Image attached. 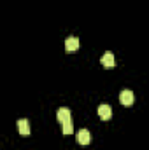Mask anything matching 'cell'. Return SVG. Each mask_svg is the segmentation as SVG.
Masks as SVG:
<instances>
[{"instance_id": "8992f818", "label": "cell", "mask_w": 149, "mask_h": 150, "mask_svg": "<svg viewBox=\"0 0 149 150\" xmlns=\"http://www.w3.org/2000/svg\"><path fill=\"white\" fill-rule=\"evenodd\" d=\"M100 61H102V65H104L105 68H112V67L116 65V61H114V54H112V52H105V54L102 56Z\"/></svg>"}, {"instance_id": "7a4b0ae2", "label": "cell", "mask_w": 149, "mask_h": 150, "mask_svg": "<svg viewBox=\"0 0 149 150\" xmlns=\"http://www.w3.org/2000/svg\"><path fill=\"white\" fill-rule=\"evenodd\" d=\"M119 101H121V105H125V107H132L133 101H135V96H133V93H132L130 89H125V91H121V94H119Z\"/></svg>"}, {"instance_id": "ba28073f", "label": "cell", "mask_w": 149, "mask_h": 150, "mask_svg": "<svg viewBox=\"0 0 149 150\" xmlns=\"http://www.w3.org/2000/svg\"><path fill=\"white\" fill-rule=\"evenodd\" d=\"M74 133V124L72 120H65L63 122V134H72Z\"/></svg>"}, {"instance_id": "3957f363", "label": "cell", "mask_w": 149, "mask_h": 150, "mask_svg": "<svg viewBox=\"0 0 149 150\" xmlns=\"http://www.w3.org/2000/svg\"><path fill=\"white\" fill-rule=\"evenodd\" d=\"M79 47H81V44H79V38L69 37L67 40H65V51H67V52H75Z\"/></svg>"}, {"instance_id": "6da1fadb", "label": "cell", "mask_w": 149, "mask_h": 150, "mask_svg": "<svg viewBox=\"0 0 149 150\" xmlns=\"http://www.w3.org/2000/svg\"><path fill=\"white\" fill-rule=\"evenodd\" d=\"M75 142H77L81 147L90 145V142H91V134H90V131H88V129H79L77 134H75Z\"/></svg>"}, {"instance_id": "52a82bcc", "label": "cell", "mask_w": 149, "mask_h": 150, "mask_svg": "<svg viewBox=\"0 0 149 150\" xmlns=\"http://www.w3.org/2000/svg\"><path fill=\"white\" fill-rule=\"evenodd\" d=\"M56 119H58V122H62V124H63L65 120H70V110L65 108V107L60 108V110L56 112Z\"/></svg>"}, {"instance_id": "5b68a950", "label": "cell", "mask_w": 149, "mask_h": 150, "mask_svg": "<svg viewBox=\"0 0 149 150\" xmlns=\"http://www.w3.org/2000/svg\"><path fill=\"white\" fill-rule=\"evenodd\" d=\"M18 131H19V134H23V136H28V134H30V124H28L27 119H19V120H18Z\"/></svg>"}, {"instance_id": "277c9868", "label": "cell", "mask_w": 149, "mask_h": 150, "mask_svg": "<svg viewBox=\"0 0 149 150\" xmlns=\"http://www.w3.org/2000/svg\"><path fill=\"white\" fill-rule=\"evenodd\" d=\"M98 115H100V119H102V120H109V119L112 117V108L109 107V105H105V103H104V105H100V107H98Z\"/></svg>"}]
</instances>
